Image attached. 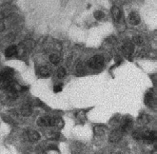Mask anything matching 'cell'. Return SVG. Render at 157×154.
<instances>
[{
    "label": "cell",
    "instance_id": "6da1fadb",
    "mask_svg": "<svg viewBox=\"0 0 157 154\" xmlns=\"http://www.w3.org/2000/svg\"><path fill=\"white\" fill-rule=\"evenodd\" d=\"M104 65V58L101 55H95V56L91 57L89 60V66L91 68H100Z\"/></svg>",
    "mask_w": 157,
    "mask_h": 154
},
{
    "label": "cell",
    "instance_id": "7a4b0ae2",
    "mask_svg": "<svg viewBox=\"0 0 157 154\" xmlns=\"http://www.w3.org/2000/svg\"><path fill=\"white\" fill-rule=\"evenodd\" d=\"M12 76V70H5L0 73V84L1 85H7L9 82H11Z\"/></svg>",
    "mask_w": 157,
    "mask_h": 154
},
{
    "label": "cell",
    "instance_id": "3957f363",
    "mask_svg": "<svg viewBox=\"0 0 157 154\" xmlns=\"http://www.w3.org/2000/svg\"><path fill=\"white\" fill-rule=\"evenodd\" d=\"M123 133H124V131H123V129H121V127L112 130V132L110 133V142L117 143L121 138H122Z\"/></svg>",
    "mask_w": 157,
    "mask_h": 154
},
{
    "label": "cell",
    "instance_id": "277c9868",
    "mask_svg": "<svg viewBox=\"0 0 157 154\" xmlns=\"http://www.w3.org/2000/svg\"><path fill=\"white\" fill-rule=\"evenodd\" d=\"M139 137L141 139L148 141V142H153L156 139V133L154 131H152V130H147L144 133L140 134Z\"/></svg>",
    "mask_w": 157,
    "mask_h": 154
},
{
    "label": "cell",
    "instance_id": "5b68a950",
    "mask_svg": "<svg viewBox=\"0 0 157 154\" xmlns=\"http://www.w3.org/2000/svg\"><path fill=\"white\" fill-rule=\"evenodd\" d=\"M27 138L31 141V142H35V141L39 140L40 135L35 130H28L27 131Z\"/></svg>",
    "mask_w": 157,
    "mask_h": 154
},
{
    "label": "cell",
    "instance_id": "8992f818",
    "mask_svg": "<svg viewBox=\"0 0 157 154\" xmlns=\"http://www.w3.org/2000/svg\"><path fill=\"white\" fill-rule=\"evenodd\" d=\"M123 51L128 58H130V56L132 55V52H133V46L130 43L125 44L123 47Z\"/></svg>",
    "mask_w": 157,
    "mask_h": 154
},
{
    "label": "cell",
    "instance_id": "52a82bcc",
    "mask_svg": "<svg viewBox=\"0 0 157 154\" xmlns=\"http://www.w3.org/2000/svg\"><path fill=\"white\" fill-rule=\"evenodd\" d=\"M129 21L132 25H138L140 23V16L136 12H132L129 16Z\"/></svg>",
    "mask_w": 157,
    "mask_h": 154
},
{
    "label": "cell",
    "instance_id": "ba28073f",
    "mask_svg": "<svg viewBox=\"0 0 157 154\" xmlns=\"http://www.w3.org/2000/svg\"><path fill=\"white\" fill-rule=\"evenodd\" d=\"M17 52V49H16L15 46H11L9 47L5 51V55L7 57H12L14 55H15V53Z\"/></svg>",
    "mask_w": 157,
    "mask_h": 154
},
{
    "label": "cell",
    "instance_id": "9c48e42d",
    "mask_svg": "<svg viewBox=\"0 0 157 154\" xmlns=\"http://www.w3.org/2000/svg\"><path fill=\"white\" fill-rule=\"evenodd\" d=\"M112 14L115 21H119L121 18V11L118 7H113L112 9Z\"/></svg>",
    "mask_w": 157,
    "mask_h": 154
},
{
    "label": "cell",
    "instance_id": "30bf717a",
    "mask_svg": "<svg viewBox=\"0 0 157 154\" xmlns=\"http://www.w3.org/2000/svg\"><path fill=\"white\" fill-rule=\"evenodd\" d=\"M21 113L23 116H30L32 114V107L29 105H25V106L22 107Z\"/></svg>",
    "mask_w": 157,
    "mask_h": 154
},
{
    "label": "cell",
    "instance_id": "8fae6325",
    "mask_svg": "<svg viewBox=\"0 0 157 154\" xmlns=\"http://www.w3.org/2000/svg\"><path fill=\"white\" fill-rule=\"evenodd\" d=\"M50 61L53 65H57L60 62V56L57 53H52L50 56Z\"/></svg>",
    "mask_w": 157,
    "mask_h": 154
},
{
    "label": "cell",
    "instance_id": "7c38bea8",
    "mask_svg": "<svg viewBox=\"0 0 157 154\" xmlns=\"http://www.w3.org/2000/svg\"><path fill=\"white\" fill-rule=\"evenodd\" d=\"M40 74L43 75V76H48V75L51 74V68L48 66H44L40 68Z\"/></svg>",
    "mask_w": 157,
    "mask_h": 154
},
{
    "label": "cell",
    "instance_id": "4fadbf2b",
    "mask_svg": "<svg viewBox=\"0 0 157 154\" xmlns=\"http://www.w3.org/2000/svg\"><path fill=\"white\" fill-rule=\"evenodd\" d=\"M66 76V70H65L64 68H59L57 70V77L59 78V79H62V78H64Z\"/></svg>",
    "mask_w": 157,
    "mask_h": 154
},
{
    "label": "cell",
    "instance_id": "5bb4252c",
    "mask_svg": "<svg viewBox=\"0 0 157 154\" xmlns=\"http://www.w3.org/2000/svg\"><path fill=\"white\" fill-rule=\"evenodd\" d=\"M47 124H48V127H53L56 125V120L52 117H47Z\"/></svg>",
    "mask_w": 157,
    "mask_h": 154
},
{
    "label": "cell",
    "instance_id": "9a60e30c",
    "mask_svg": "<svg viewBox=\"0 0 157 154\" xmlns=\"http://www.w3.org/2000/svg\"><path fill=\"white\" fill-rule=\"evenodd\" d=\"M37 125L39 127H48L47 119H46V118H39L37 121Z\"/></svg>",
    "mask_w": 157,
    "mask_h": 154
},
{
    "label": "cell",
    "instance_id": "2e32d148",
    "mask_svg": "<svg viewBox=\"0 0 157 154\" xmlns=\"http://www.w3.org/2000/svg\"><path fill=\"white\" fill-rule=\"evenodd\" d=\"M94 17H95L97 20H100V19L104 18V12L101 11H97L94 12Z\"/></svg>",
    "mask_w": 157,
    "mask_h": 154
},
{
    "label": "cell",
    "instance_id": "e0dca14e",
    "mask_svg": "<svg viewBox=\"0 0 157 154\" xmlns=\"http://www.w3.org/2000/svg\"><path fill=\"white\" fill-rule=\"evenodd\" d=\"M142 41H143V39L141 36H135L134 38H133V42H134L135 44L137 45H140L142 43Z\"/></svg>",
    "mask_w": 157,
    "mask_h": 154
},
{
    "label": "cell",
    "instance_id": "ac0fdd59",
    "mask_svg": "<svg viewBox=\"0 0 157 154\" xmlns=\"http://www.w3.org/2000/svg\"><path fill=\"white\" fill-rule=\"evenodd\" d=\"M54 92H60V91L62 90V86L61 85H57V86L54 87Z\"/></svg>",
    "mask_w": 157,
    "mask_h": 154
},
{
    "label": "cell",
    "instance_id": "d6986e66",
    "mask_svg": "<svg viewBox=\"0 0 157 154\" xmlns=\"http://www.w3.org/2000/svg\"><path fill=\"white\" fill-rule=\"evenodd\" d=\"M5 29V25L2 21H0V32L3 31Z\"/></svg>",
    "mask_w": 157,
    "mask_h": 154
}]
</instances>
